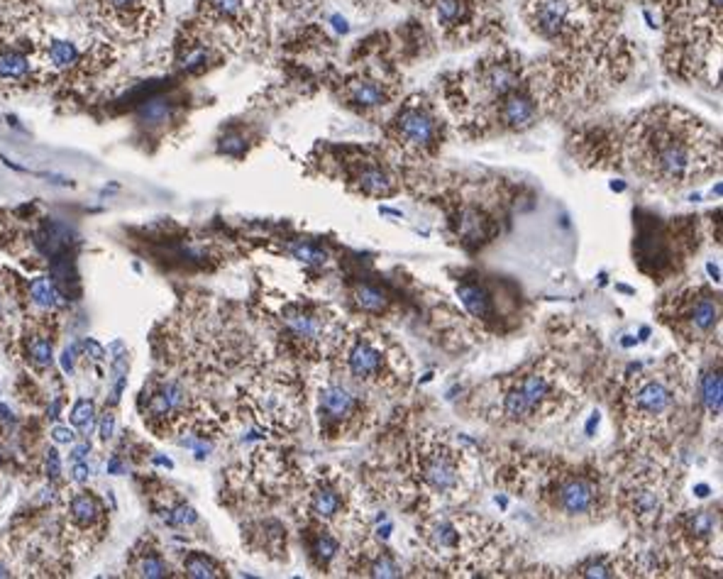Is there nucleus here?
I'll list each match as a JSON object with an SVG mask.
<instances>
[{"label": "nucleus", "instance_id": "nucleus-1", "mask_svg": "<svg viewBox=\"0 0 723 579\" xmlns=\"http://www.w3.org/2000/svg\"><path fill=\"white\" fill-rule=\"evenodd\" d=\"M625 167L658 188H684L719 174V132L699 115L670 103L630 117L620 137Z\"/></svg>", "mask_w": 723, "mask_h": 579}, {"label": "nucleus", "instance_id": "nucleus-2", "mask_svg": "<svg viewBox=\"0 0 723 579\" xmlns=\"http://www.w3.org/2000/svg\"><path fill=\"white\" fill-rule=\"evenodd\" d=\"M496 479L528 499L540 514L565 523H597L613 511L611 474L592 462H569L540 453H511Z\"/></svg>", "mask_w": 723, "mask_h": 579}, {"label": "nucleus", "instance_id": "nucleus-3", "mask_svg": "<svg viewBox=\"0 0 723 579\" xmlns=\"http://www.w3.org/2000/svg\"><path fill=\"white\" fill-rule=\"evenodd\" d=\"M584 403L577 379L555 357H535L511 374L479 384L469 411L494 428L535 430L565 421Z\"/></svg>", "mask_w": 723, "mask_h": 579}, {"label": "nucleus", "instance_id": "nucleus-4", "mask_svg": "<svg viewBox=\"0 0 723 579\" xmlns=\"http://www.w3.org/2000/svg\"><path fill=\"white\" fill-rule=\"evenodd\" d=\"M398 504L415 516L457 509L471 499L479 481L476 457L455 435L423 430L403 445L396 462Z\"/></svg>", "mask_w": 723, "mask_h": 579}, {"label": "nucleus", "instance_id": "nucleus-5", "mask_svg": "<svg viewBox=\"0 0 723 579\" xmlns=\"http://www.w3.org/2000/svg\"><path fill=\"white\" fill-rule=\"evenodd\" d=\"M623 428L643 453L670 445L696 408L694 379L679 357H667L628 377L623 386Z\"/></svg>", "mask_w": 723, "mask_h": 579}, {"label": "nucleus", "instance_id": "nucleus-6", "mask_svg": "<svg viewBox=\"0 0 723 579\" xmlns=\"http://www.w3.org/2000/svg\"><path fill=\"white\" fill-rule=\"evenodd\" d=\"M523 20L565 61L599 59L623 44V0H523Z\"/></svg>", "mask_w": 723, "mask_h": 579}, {"label": "nucleus", "instance_id": "nucleus-7", "mask_svg": "<svg viewBox=\"0 0 723 579\" xmlns=\"http://www.w3.org/2000/svg\"><path fill=\"white\" fill-rule=\"evenodd\" d=\"M423 550L450 575H496L511 557V535L501 523L457 509L418 519Z\"/></svg>", "mask_w": 723, "mask_h": 579}, {"label": "nucleus", "instance_id": "nucleus-8", "mask_svg": "<svg viewBox=\"0 0 723 579\" xmlns=\"http://www.w3.org/2000/svg\"><path fill=\"white\" fill-rule=\"evenodd\" d=\"M533 66L521 54L499 47L481 56L471 69L445 81V103L467 137H489V122L496 105L533 79Z\"/></svg>", "mask_w": 723, "mask_h": 579}, {"label": "nucleus", "instance_id": "nucleus-9", "mask_svg": "<svg viewBox=\"0 0 723 579\" xmlns=\"http://www.w3.org/2000/svg\"><path fill=\"white\" fill-rule=\"evenodd\" d=\"M327 365L379 396L401 393L413 382V365L403 345L369 323L345 325Z\"/></svg>", "mask_w": 723, "mask_h": 579}, {"label": "nucleus", "instance_id": "nucleus-10", "mask_svg": "<svg viewBox=\"0 0 723 579\" xmlns=\"http://www.w3.org/2000/svg\"><path fill=\"white\" fill-rule=\"evenodd\" d=\"M613 509L633 533L650 535L667 526L677 511V479L650 453L633 455L611 474Z\"/></svg>", "mask_w": 723, "mask_h": 579}, {"label": "nucleus", "instance_id": "nucleus-11", "mask_svg": "<svg viewBox=\"0 0 723 579\" xmlns=\"http://www.w3.org/2000/svg\"><path fill=\"white\" fill-rule=\"evenodd\" d=\"M325 374L315 384V421L320 440L355 443L377 425L379 393L360 386L325 362Z\"/></svg>", "mask_w": 723, "mask_h": 579}, {"label": "nucleus", "instance_id": "nucleus-12", "mask_svg": "<svg viewBox=\"0 0 723 579\" xmlns=\"http://www.w3.org/2000/svg\"><path fill=\"white\" fill-rule=\"evenodd\" d=\"M658 318L677 337L684 352L699 355L714 347L721 335V294L714 286L694 284L665 296Z\"/></svg>", "mask_w": 723, "mask_h": 579}, {"label": "nucleus", "instance_id": "nucleus-13", "mask_svg": "<svg viewBox=\"0 0 723 579\" xmlns=\"http://www.w3.org/2000/svg\"><path fill=\"white\" fill-rule=\"evenodd\" d=\"M304 511L311 523L332 528L335 533L367 531L364 526V496L360 481L340 467H320L311 476L304 494Z\"/></svg>", "mask_w": 723, "mask_h": 579}, {"label": "nucleus", "instance_id": "nucleus-14", "mask_svg": "<svg viewBox=\"0 0 723 579\" xmlns=\"http://www.w3.org/2000/svg\"><path fill=\"white\" fill-rule=\"evenodd\" d=\"M389 147L408 162H428L443 150L448 140V122L440 115V108L418 93L403 100L401 108L384 127Z\"/></svg>", "mask_w": 723, "mask_h": 579}, {"label": "nucleus", "instance_id": "nucleus-15", "mask_svg": "<svg viewBox=\"0 0 723 579\" xmlns=\"http://www.w3.org/2000/svg\"><path fill=\"white\" fill-rule=\"evenodd\" d=\"M342 330L345 323L330 306L299 301L284 306L281 311V337L294 355L308 362L325 365L335 352Z\"/></svg>", "mask_w": 723, "mask_h": 579}, {"label": "nucleus", "instance_id": "nucleus-16", "mask_svg": "<svg viewBox=\"0 0 723 579\" xmlns=\"http://www.w3.org/2000/svg\"><path fill=\"white\" fill-rule=\"evenodd\" d=\"M81 15L112 42H140L164 18V0H79Z\"/></svg>", "mask_w": 723, "mask_h": 579}, {"label": "nucleus", "instance_id": "nucleus-17", "mask_svg": "<svg viewBox=\"0 0 723 579\" xmlns=\"http://www.w3.org/2000/svg\"><path fill=\"white\" fill-rule=\"evenodd\" d=\"M430 13L440 37L448 42L469 44L489 37L501 27V10L496 0H420Z\"/></svg>", "mask_w": 723, "mask_h": 579}, {"label": "nucleus", "instance_id": "nucleus-18", "mask_svg": "<svg viewBox=\"0 0 723 579\" xmlns=\"http://www.w3.org/2000/svg\"><path fill=\"white\" fill-rule=\"evenodd\" d=\"M672 547L679 555L694 560V565H711L714 557L719 560V540H721V509L704 506V509L675 514L667 521Z\"/></svg>", "mask_w": 723, "mask_h": 579}, {"label": "nucleus", "instance_id": "nucleus-19", "mask_svg": "<svg viewBox=\"0 0 723 579\" xmlns=\"http://www.w3.org/2000/svg\"><path fill=\"white\" fill-rule=\"evenodd\" d=\"M401 91V76L391 64L384 61H362L342 79L340 98L357 112H372L396 100Z\"/></svg>", "mask_w": 723, "mask_h": 579}, {"label": "nucleus", "instance_id": "nucleus-20", "mask_svg": "<svg viewBox=\"0 0 723 579\" xmlns=\"http://www.w3.org/2000/svg\"><path fill=\"white\" fill-rule=\"evenodd\" d=\"M342 567L347 575L355 577H401L403 565L396 557V552L389 550L379 538L369 535L362 531L360 535L352 538L347 550H342Z\"/></svg>", "mask_w": 723, "mask_h": 579}, {"label": "nucleus", "instance_id": "nucleus-21", "mask_svg": "<svg viewBox=\"0 0 723 579\" xmlns=\"http://www.w3.org/2000/svg\"><path fill=\"white\" fill-rule=\"evenodd\" d=\"M345 167V176L352 191L369 198H389L393 193H398L396 174H393L391 164L384 162L382 157L362 152V155L352 157Z\"/></svg>", "mask_w": 723, "mask_h": 579}, {"label": "nucleus", "instance_id": "nucleus-22", "mask_svg": "<svg viewBox=\"0 0 723 579\" xmlns=\"http://www.w3.org/2000/svg\"><path fill=\"white\" fill-rule=\"evenodd\" d=\"M308 523H311V521H308ZM308 533H311V535H308L311 562L320 572H330L332 565L342 560V538H340V533H335L332 528L320 526V523H311Z\"/></svg>", "mask_w": 723, "mask_h": 579}, {"label": "nucleus", "instance_id": "nucleus-23", "mask_svg": "<svg viewBox=\"0 0 723 579\" xmlns=\"http://www.w3.org/2000/svg\"><path fill=\"white\" fill-rule=\"evenodd\" d=\"M721 360L719 352L716 357L709 362V367H704L699 379H694V393H696V406H701L706 411V416L711 421H719L721 416Z\"/></svg>", "mask_w": 723, "mask_h": 579}, {"label": "nucleus", "instance_id": "nucleus-24", "mask_svg": "<svg viewBox=\"0 0 723 579\" xmlns=\"http://www.w3.org/2000/svg\"><path fill=\"white\" fill-rule=\"evenodd\" d=\"M100 514V501L96 499L91 491H84V494H76L69 504V521L74 523L76 531H84V528H93L98 523Z\"/></svg>", "mask_w": 723, "mask_h": 579}, {"label": "nucleus", "instance_id": "nucleus-25", "mask_svg": "<svg viewBox=\"0 0 723 579\" xmlns=\"http://www.w3.org/2000/svg\"><path fill=\"white\" fill-rule=\"evenodd\" d=\"M352 301L364 315H384L391 308V299L377 284H357L352 291Z\"/></svg>", "mask_w": 723, "mask_h": 579}, {"label": "nucleus", "instance_id": "nucleus-26", "mask_svg": "<svg viewBox=\"0 0 723 579\" xmlns=\"http://www.w3.org/2000/svg\"><path fill=\"white\" fill-rule=\"evenodd\" d=\"M69 242H71L69 230L59 223H44L42 233H39V238H37L39 252L47 254V257H61Z\"/></svg>", "mask_w": 723, "mask_h": 579}, {"label": "nucleus", "instance_id": "nucleus-27", "mask_svg": "<svg viewBox=\"0 0 723 579\" xmlns=\"http://www.w3.org/2000/svg\"><path fill=\"white\" fill-rule=\"evenodd\" d=\"M457 294L462 299L464 308L469 311L474 318H489L491 315V296L484 291V286L479 284H462L457 286Z\"/></svg>", "mask_w": 723, "mask_h": 579}, {"label": "nucleus", "instance_id": "nucleus-28", "mask_svg": "<svg viewBox=\"0 0 723 579\" xmlns=\"http://www.w3.org/2000/svg\"><path fill=\"white\" fill-rule=\"evenodd\" d=\"M181 567L188 577H198V579L225 577L223 567H220L210 555H206V552H188V555H183Z\"/></svg>", "mask_w": 723, "mask_h": 579}, {"label": "nucleus", "instance_id": "nucleus-29", "mask_svg": "<svg viewBox=\"0 0 723 579\" xmlns=\"http://www.w3.org/2000/svg\"><path fill=\"white\" fill-rule=\"evenodd\" d=\"M27 291H30V299H32V304L39 306V308H54V306H59L61 296L56 294L54 286L49 284V279H44V276H37V279L30 281Z\"/></svg>", "mask_w": 723, "mask_h": 579}, {"label": "nucleus", "instance_id": "nucleus-30", "mask_svg": "<svg viewBox=\"0 0 723 579\" xmlns=\"http://www.w3.org/2000/svg\"><path fill=\"white\" fill-rule=\"evenodd\" d=\"M135 575H140V577H167L169 567L157 550H145L140 557H137Z\"/></svg>", "mask_w": 723, "mask_h": 579}, {"label": "nucleus", "instance_id": "nucleus-31", "mask_svg": "<svg viewBox=\"0 0 723 579\" xmlns=\"http://www.w3.org/2000/svg\"><path fill=\"white\" fill-rule=\"evenodd\" d=\"M159 516H162V519L167 521L171 528H186V526H193L198 521L196 509H191L186 501H178V504H171L169 509H162V514Z\"/></svg>", "mask_w": 723, "mask_h": 579}, {"label": "nucleus", "instance_id": "nucleus-32", "mask_svg": "<svg viewBox=\"0 0 723 579\" xmlns=\"http://www.w3.org/2000/svg\"><path fill=\"white\" fill-rule=\"evenodd\" d=\"M25 350H27V357L37 369H47L52 365V342L47 337H30L25 342Z\"/></svg>", "mask_w": 723, "mask_h": 579}, {"label": "nucleus", "instance_id": "nucleus-33", "mask_svg": "<svg viewBox=\"0 0 723 579\" xmlns=\"http://www.w3.org/2000/svg\"><path fill=\"white\" fill-rule=\"evenodd\" d=\"M96 421V403L91 398H81L71 411V425L79 430H89Z\"/></svg>", "mask_w": 723, "mask_h": 579}, {"label": "nucleus", "instance_id": "nucleus-34", "mask_svg": "<svg viewBox=\"0 0 723 579\" xmlns=\"http://www.w3.org/2000/svg\"><path fill=\"white\" fill-rule=\"evenodd\" d=\"M294 254L301 262H325V252H320L318 247H311V245H299V247H294Z\"/></svg>", "mask_w": 723, "mask_h": 579}, {"label": "nucleus", "instance_id": "nucleus-35", "mask_svg": "<svg viewBox=\"0 0 723 579\" xmlns=\"http://www.w3.org/2000/svg\"><path fill=\"white\" fill-rule=\"evenodd\" d=\"M44 469H47V476L52 481H56L61 476V457L56 450H49L47 457H44Z\"/></svg>", "mask_w": 723, "mask_h": 579}, {"label": "nucleus", "instance_id": "nucleus-36", "mask_svg": "<svg viewBox=\"0 0 723 579\" xmlns=\"http://www.w3.org/2000/svg\"><path fill=\"white\" fill-rule=\"evenodd\" d=\"M112 435H115V416L108 411V413H103V418H100V438L110 440Z\"/></svg>", "mask_w": 723, "mask_h": 579}, {"label": "nucleus", "instance_id": "nucleus-37", "mask_svg": "<svg viewBox=\"0 0 723 579\" xmlns=\"http://www.w3.org/2000/svg\"><path fill=\"white\" fill-rule=\"evenodd\" d=\"M81 347H84V352L91 357V360H103L105 357V350L96 340H84L81 342Z\"/></svg>", "mask_w": 723, "mask_h": 579}, {"label": "nucleus", "instance_id": "nucleus-38", "mask_svg": "<svg viewBox=\"0 0 723 579\" xmlns=\"http://www.w3.org/2000/svg\"><path fill=\"white\" fill-rule=\"evenodd\" d=\"M71 474H74V481H86L89 479V467H86V462L84 460H79V462H74V467H71Z\"/></svg>", "mask_w": 723, "mask_h": 579}, {"label": "nucleus", "instance_id": "nucleus-39", "mask_svg": "<svg viewBox=\"0 0 723 579\" xmlns=\"http://www.w3.org/2000/svg\"><path fill=\"white\" fill-rule=\"evenodd\" d=\"M54 440H56V443H59V445H69V443H74V433H71V430L69 428H61V425H59V428H54Z\"/></svg>", "mask_w": 723, "mask_h": 579}, {"label": "nucleus", "instance_id": "nucleus-40", "mask_svg": "<svg viewBox=\"0 0 723 579\" xmlns=\"http://www.w3.org/2000/svg\"><path fill=\"white\" fill-rule=\"evenodd\" d=\"M89 450H91V445H89V443H81L79 448H74V453H71V462H79V460H86Z\"/></svg>", "mask_w": 723, "mask_h": 579}, {"label": "nucleus", "instance_id": "nucleus-41", "mask_svg": "<svg viewBox=\"0 0 723 579\" xmlns=\"http://www.w3.org/2000/svg\"><path fill=\"white\" fill-rule=\"evenodd\" d=\"M61 367H64V372H71V369H74V347H69V350L61 355Z\"/></svg>", "mask_w": 723, "mask_h": 579}, {"label": "nucleus", "instance_id": "nucleus-42", "mask_svg": "<svg viewBox=\"0 0 723 579\" xmlns=\"http://www.w3.org/2000/svg\"><path fill=\"white\" fill-rule=\"evenodd\" d=\"M20 5H27V0H0V8H3V10L20 8Z\"/></svg>", "mask_w": 723, "mask_h": 579}, {"label": "nucleus", "instance_id": "nucleus-43", "mask_svg": "<svg viewBox=\"0 0 723 579\" xmlns=\"http://www.w3.org/2000/svg\"><path fill=\"white\" fill-rule=\"evenodd\" d=\"M108 469H110V474H117V472H122V464L117 462V460H112V462L108 464Z\"/></svg>", "mask_w": 723, "mask_h": 579}, {"label": "nucleus", "instance_id": "nucleus-44", "mask_svg": "<svg viewBox=\"0 0 723 579\" xmlns=\"http://www.w3.org/2000/svg\"><path fill=\"white\" fill-rule=\"evenodd\" d=\"M0 577H8V572H5V567L0 565Z\"/></svg>", "mask_w": 723, "mask_h": 579}, {"label": "nucleus", "instance_id": "nucleus-45", "mask_svg": "<svg viewBox=\"0 0 723 579\" xmlns=\"http://www.w3.org/2000/svg\"><path fill=\"white\" fill-rule=\"evenodd\" d=\"M0 235H3V223H0Z\"/></svg>", "mask_w": 723, "mask_h": 579}]
</instances>
